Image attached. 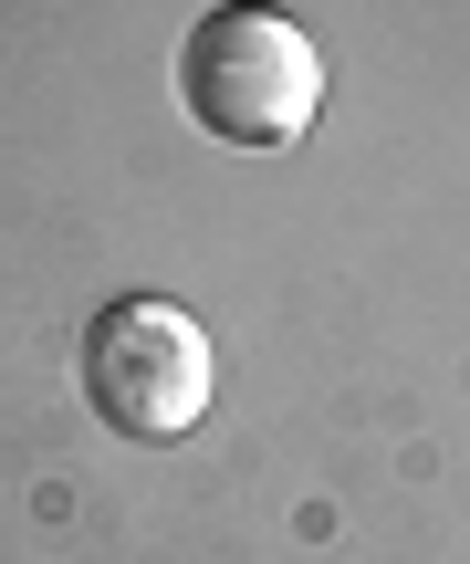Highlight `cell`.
Here are the masks:
<instances>
[{"mask_svg":"<svg viewBox=\"0 0 470 564\" xmlns=\"http://www.w3.org/2000/svg\"><path fill=\"white\" fill-rule=\"evenodd\" d=\"M178 105L199 137L220 147H304V126L325 116V53L293 11H262V0H220L199 32L178 42Z\"/></svg>","mask_w":470,"mask_h":564,"instance_id":"cell-1","label":"cell"},{"mask_svg":"<svg viewBox=\"0 0 470 564\" xmlns=\"http://www.w3.org/2000/svg\"><path fill=\"white\" fill-rule=\"evenodd\" d=\"M84 398L116 440H188L209 408V335L167 293H116L84 324Z\"/></svg>","mask_w":470,"mask_h":564,"instance_id":"cell-2","label":"cell"}]
</instances>
